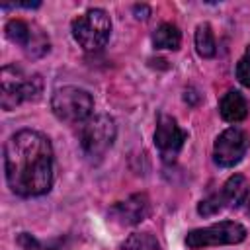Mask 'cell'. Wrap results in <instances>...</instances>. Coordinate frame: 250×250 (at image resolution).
<instances>
[{"instance_id":"obj_1","label":"cell","mask_w":250,"mask_h":250,"mask_svg":"<svg viewBox=\"0 0 250 250\" xmlns=\"http://www.w3.org/2000/svg\"><path fill=\"white\" fill-rule=\"evenodd\" d=\"M4 168L10 189L21 197L43 195L53 184L51 141L31 129L14 133L4 146Z\"/></svg>"},{"instance_id":"obj_2","label":"cell","mask_w":250,"mask_h":250,"mask_svg":"<svg viewBox=\"0 0 250 250\" xmlns=\"http://www.w3.org/2000/svg\"><path fill=\"white\" fill-rule=\"evenodd\" d=\"M43 80L39 74H25L21 68L8 64L0 72V104L4 109H14L21 102L39 100Z\"/></svg>"},{"instance_id":"obj_3","label":"cell","mask_w":250,"mask_h":250,"mask_svg":"<svg viewBox=\"0 0 250 250\" xmlns=\"http://www.w3.org/2000/svg\"><path fill=\"white\" fill-rule=\"evenodd\" d=\"M111 33V20L102 8H92L72 21V37L86 51L102 49Z\"/></svg>"},{"instance_id":"obj_4","label":"cell","mask_w":250,"mask_h":250,"mask_svg":"<svg viewBox=\"0 0 250 250\" xmlns=\"http://www.w3.org/2000/svg\"><path fill=\"white\" fill-rule=\"evenodd\" d=\"M94 107L92 96L76 86H64L53 92L51 98V109L53 113L66 123H80L90 117Z\"/></svg>"},{"instance_id":"obj_5","label":"cell","mask_w":250,"mask_h":250,"mask_svg":"<svg viewBox=\"0 0 250 250\" xmlns=\"http://www.w3.org/2000/svg\"><path fill=\"white\" fill-rule=\"evenodd\" d=\"M115 141V121L109 115H96L82 125L80 145L86 156L102 158Z\"/></svg>"},{"instance_id":"obj_6","label":"cell","mask_w":250,"mask_h":250,"mask_svg":"<svg viewBox=\"0 0 250 250\" xmlns=\"http://www.w3.org/2000/svg\"><path fill=\"white\" fill-rule=\"evenodd\" d=\"M246 238V229L234 221H221L205 229H195L188 232L186 244L191 250L203 246H219V244H238Z\"/></svg>"},{"instance_id":"obj_7","label":"cell","mask_w":250,"mask_h":250,"mask_svg":"<svg viewBox=\"0 0 250 250\" xmlns=\"http://www.w3.org/2000/svg\"><path fill=\"white\" fill-rule=\"evenodd\" d=\"M248 145H250L248 135L238 127H230L217 137L213 146V158L219 166H225V168L234 166L246 154Z\"/></svg>"},{"instance_id":"obj_8","label":"cell","mask_w":250,"mask_h":250,"mask_svg":"<svg viewBox=\"0 0 250 250\" xmlns=\"http://www.w3.org/2000/svg\"><path fill=\"white\" fill-rule=\"evenodd\" d=\"M6 37L20 45L31 59H37L49 51V39L43 35V31L23 20H10L6 23Z\"/></svg>"},{"instance_id":"obj_9","label":"cell","mask_w":250,"mask_h":250,"mask_svg":"<svg viewBox=\"0 0 250 250\" xmlns=\"http://www.w3.org/2000/svg\"><path fill=\"white\" fill-rule=\"evenodd\" d=\"M188 139V133L180 129L174 117L170 115H160L156 121V131H154V145L162 156L164 162H174L176 156L180 154L184 141Z\"/></svg>"},{"instance_id":"obj_10","label":"cell","mask_w":250,"mask_h":250,"mask_svg":"<svg viewBox=\"0 0 250 250\" xmlns=\"http://www.w3.org/2000/svg\"><path fill=\"white\" fill-rule=\"evenodd\" d=\"M148 211H150L148 197L145 193H135L129 199H125V201L117 203L115 207H111L109 213L121 225H137L143 219H146Z\"/></svg>"},{"instance_id":"obj_11","label":"cell","mask_w":250,"mask_h":250,"mask_svg":"<svg viewBox=\"0 0 250 250\" xmlns=\"http://www.w3.org/2000/svg\"><path fill=\"white\" fill-rule=\"evenodd\" d=\"M219 111H221V117L225 121L238 123L248 115V104L240 92L229 90L227 94H223V98L219 102Z\"/></svg>"},{"instance_id":"obj_12","label":"cell","mask_w":250,"mask_h":250,"mask_svg":"<svg viewBox=\"0 0 250 250\" xmlns=\"http://www.w3.org/2000/svg\"><path fill=\"white\" fill-rule=\"evenodd\" d=\"M219 193L223 197L225 207H236V205H240L246 199V193H248V186H246L244 176H240V174L230 176L227 180V184L221 188Z\"/></svg>"},{"instance_id":"obj_13","label":"cell","mask_w":250,"mask_h":250,"mask_svg":"<svg viewBox=\"0 0 250 250\" xmlns=\"http://www.w3.org/2000/svg\"><path fill=\"white\" fill-rule=\"evenodd\" d=\"M152 43H154L156 49H172V51H176L180 47V43H182V33H180V29L176 25L162 23L154 31Z\"/></svg>"},{"instance_id":"obj_14","label":"cell","mask_w":250,"mask_h":250,"mask_svg":"<svg viewBox=\"0 0 250 250\" xmlns=\"http://www.w3.org/2000/svg\"><path fill=\"white\" fill-rule=\"evenodd\" d=\"M195 47H197V53L203 57V59H211L215 55V37H213V31H211V25L209 23H201L195 31Z\"/></svg>"},{"instance_id":"obj_15","label":"cell","mask_w":250,"mask_h":250,"mask_svg":"<svg viewBox=\"0 0 250 250\" xmlns=\"http://www.w3.org/2000/svg\"><path fill=\"white\" fill-rule=\"evenodd\" d=\"M123 250H160V244L148 232H135L129 236Z\"/></svg>"},{"instance_id":"obj_16","label":"cell","mask_w":250,"mask_h":250,"mask_svg":"<svg viewBox=\"0 0 250 250\" xmlns=\"http://www.w3.org/2000/svg\"><path fill=\"white\" fill-rule=\"evenodd\" d=\"M223 209H225V203H223V197H221L219 191L217 193H211L209 197H205L197 205V213L203 215V217H211V215H215V213H219Z\"/></svg>"},{"instance_id":"obj_17","label":"cell","mask_w":250,"mask_h":250,"mask_svg":"<svg viewBox=\"0 0 250 250\" xmlns=\"http://www.w3.org/2000/svg\"><path fill=\"white\" fill-rule=\"evenodd\" d=\"M236 78L242 86L250 88V47H246L244 55L240 57V61L236 64Z\"/></svg>"},{"instance_id":"obj_18","label":"cell","mask_w":250,"mask_h":250,"mask_svg":"<svg viewBox=\"0 0 250 250\" xmlns=\"http://www.w3.org/2000/svg\"><path fill=\"white\" fill-rule=\"evenodd\" d=\"M133 12H135V18H137V20H146V18H148V14H150L146 6H135V8H133Z\"/></svg>"},{"instance_id":"obj_19","label":"cell","mask_w":250,"mask_h":250,"mask_svg":"<svg viewBox=\"0 0 250 250\" xmlns=\"http://www.w3.org/2000/svg\"><path fill=\"white\" fill-rule=\"evenodd\" d=\"M246 211H248V215H250V195H246Z\"/></svg>"}]
</instances>
